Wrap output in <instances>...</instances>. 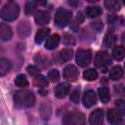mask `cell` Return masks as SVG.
<instances>
[{
  "label": "cell",
  "instance_id": "cell-25",
  "mask_svg": "<svg viewBox=\"0 0 125 125\" xmlns=\"http://www.w3.org/2000/svg\"><path fill=\"white\" fill-rule=\"evenodd\" d=\"M83 76H84V79L88 81H94L98 78V72L93 68H89L83 72Z\"/></svg>",
  "mask_w": 125,
  "mask_h": 125
},
{
  "label": "cell",
  "instance_id": "cell-38",
  "mask_svg": "<svg viewBox=\"0 0 125 125\" xmlns=\"http://www.w3.org/2000/svg\"><path fill=\"white\" fill-rule=\"evenodd\" d=\"M123 4H124V5H125V1H123Z\"/></svg>",
  "mask_w": 125,
  "mask_h": 125
},
{
  "label": "cell",
  "instance_id": "cell-35",
  "mask_svg": "<svg viewBox=\"0 0 125 125\" xmlns=\"http://www.w3.org/2000/svg\"><path fill=\"white\" fill-rule=\"evenodd\" d=\"M70 100L74 104H77L79 102V89H75L70 94Z\"/></svg>",
  "mask_w": 125,
  "mask_h": 125
},
{
  "label": "cell",
  "instance_id": "cell-21",
  "mask_svg": "<svg viewBox=\"0 0 125 125\" xmlns=\"http://www.w3.org/2000/svg\"><path fill=\"white\" fill-rule=\"evenodd\" d=\"M98 94H99L100 100H101L104 104H106V103L109 102V100H110V95H109V91H108L107 87H105V86L100 87L99 90H98Z\"/></svg>",
  "mask_w": 125,
  "mask_h": 125
},
{
  "label": "cell",
  "instance_id": "cell-29",
  "mask_svg": "<svg viewBox=\"0 0 125 125\" xmlns=\"http://www.w3.org/2000/svg\"><path fill=\"white\" fill-rule=\"evenodd\" d=\"M36 6H37V2H35V1H27L25 3V6H24L25 14L26 15H31L35 11Z\"/></svg>",
  "mask_w": 125,
  "mask_h": 125
},
{
  "label": "cell",
  "instance_id": "cell-33",
  "mask_svg": "<svg viewBox=\"0 0 125 125\" xmlns=\"http://www.w3.org/2000/svg\"><path fill=\"white\" fill-rule=\"evenodd\" d=\"M113 91H114L115 95H118V96H125V87H124L122 84L114 85Z\"/></svg>",
  "mask_w": 125,
  "mask_h": 125
},
{
  "label": "cell",
  "instance_id": "cell-4",
  "mask_svg": "<svg viewBox=\"0 0 125 125\" xmlns=\"http://www.w3.org/2000/svg\"><path fill=\"white\" fill-rule=\"evenodd\" d=\"M72 13L69 10L60 8L57 10L55 15V24L59 27H64L71 20Z\"/></svg>",
  "mask_w": 125,
  "mask_h": 125
},
{
  "label": "cell",
  "instance_id": "cell-15",
  "mask_svg": "<svg viewBox=\"0 0 125 125\" xmlns=\"http://www.w3.org/2000/svg\"><path fill=\"white\" fill-rule=\"evenodd\" d=\"M18 32H19V35L21 38L27 37L29 35V33H30V24H29V22L27 21H21L19 23Z\"/></svg>",
  "mask_w": 125,
  "mask_h": 125
},
{
  "label": "cell",
  "instance_id": "cell-31",
  "mask_svg": "<svg viewBox=\"0 0 125 125\" xmlns=\"http://www.w3.org/2000/svg\"><path fill=\"white\" fill-rule=\"evenodd\" d=\"M48 77H49L50 81H52V82L59 81V79H60V72H59V70L58 69H52V70H50L49 73H48Z\"/></svg>",
  "mask_w": 125,
  "mask_h": 125
},
{
  "label": "cell",
  "instance_id": "cell-10",
  "mask_svg": "<svg viewBox=\"0 0 125 125\" xmlns=\"http://www.w3.org/2000/svg\"><path fill=\"white\" fill-rule=\"evenodd\" d=\"M83 105L85 107H91L97 103V96L93 90H87L83 95Z\"/></svg>",
  "mask_w": 125,
  "mask_h": 125
},
{
  "label": "cell",
  "instance_id": "cell-24",
  "mask_svg": "<svg viewBox=\"0 0 125 125\" xmlns=\"http://www.w3.org/2000/svg\"><path fill=\"white\" fill-rule=\"evenodd\" d=\"M112 57L116 61H121L125 57V48L123 46H116L112 50Z\"/></svg>",
  "mask_w": 125,
  "mask_h": 125
},
{
  "label": "cell",
  "instance_id": "cell-39",
  "mask_svg": "<svg viewBox=\"0 0 125 125\" xmlns=\"http://www.w3.org/2000/svg\"><path fill=\"white\" fill-rule=\"evenodd\" d=\"M124 65H125V64H124Z\"/></svg>",
  "mask_w": 125,
  "mask_h": 125
},
{
  "label": "cell",
  "instance_id": "cell-28",
  "mask_svg": "<svg viewBox=\"0 0 125 125\" xmlns=\"http://www.w3.org/2000/svg\"><path fill=\"white\" fill-rule=\"evenodd\" d=\"M34 61L40 67H46L48 65V60L46 57H44L42 54H36L34 57Z\"/></svg>",
  "mask_w": 125,
  "mask_h": 125
},
{
  "label": "cell",
  "instance_id": "cell-36",
  "mask_svg": "<svg viewBox=\"0 0 125 125\" xmlns=\"http://www.w3.org/2000/svg\"><path fill=\"white\" fill-rule=\"evenodd\" d=\"M26 69H27V72L32 76H37L39 74V68L36 67L35 65H28Z\"/></svg>",
  "mask_w": 125,
  "mask_h": 125
},
{
  "label": "cell",
  "instance_id": "cell-22",
  "mask_svg": "<svg viewBox=\"0 0 125 125\" xmlns=\"http://www.w3.org/2000/svg\"><path fill=\"white\" fill-rule=\"evenodd\" d=\"M85 13L88 18H97L102 14V9L99 6H89L86 8Z\"/></svg>",
  "mask_w": 125,
  "mask_h": 125
},
{
  "label": "cell",
  "instance_id": "cell-30",
  "mask_svg": "<svg viewBox=\"0 0 125 125\" xmlns=\"http://www.w3.org/2000/svg\"><path fill=\"white\" fill-rule=\"evenodd\" d=\"M115 109L121 115H125V101H123V100H116L115 101Z\"/></svg>",
  "mask_w": 125,
  "mask_h": 125
},
{
  "label": "cell",
  "instance_id": "cell-20",
  "mask_svg": "<svg viewBox=\"0 0 125 125\" xmlns=\"http://www.w3.org/2000/svg\"><path fill=\"white\" fill-rule=\"evenodd\" d=\"M49 33H50V29L47 28V27H44V28L39 29L36 32V34H35V42L37 44L42 43L47 38V36L49 35Z\"/></svg>",
  "mask_w": 125,
  "mask_h": 125
},
{
  "label": "cell",
  "instance_id": "cell-37",
  "mask_svg": "<svg viewBox=\"0 0 125 125\" xmlns=\"http://www.w3.org/2000/svg\"><path fill=\"white\" fill-rule=\"evenodd\" d=\"M77 21H78V22H82L84 21V17H83V15H82L81 12H79L77 14Z\"/></svg>",
  "mask_w": 125,
  "mask_h": 125
},
{
  "label": "cell",
  "instance_id": "cell-13",
  "mask_svg": "<svg viewBox=\"0 0 125 125\" xmlns=\"http://www.w3.org/2000/svg\"><path fill=\"white\" fill-rule=\"evenodd\" d=\"M13 32L11 27L6 23H0V39L2 42L8 41L12 38Z\"/></svg>",
  "mask_w": 125,
  "mask_h": 125
},
{
  "label": "cell",
  "instance_id": "cell-34",
  "mask_svg": "<svg viewBox=\"0 0 125 125\" xmlns=\"http://www.w3.org/2000/svg\"><path fill=\"white\" fill-rule=\"evenodd\" d=\"M91 27H92L96 32H100V31L103 29L104 25H103V22H102V21H94V22L91 23Z\"/></svg>",
  "mask_w": 125,
  "mask_h": 125
},
{
  "label": "cell",
  "instance_id": "cell-16",
  "mask_svg": "<svg viewBox=\"0 0 125 125\" xmlns=\"http://www.w3.org/2000/svg\"><path fill=\"white\" fill-rule=\"evenodd\" d=\"M60 35L59 34H53V35H51L48 39H47V41H46V44H45V47H46V49H48V50H54V49H56L58 46H59V44H60Z\"/></svg>",
  "mask_w": 125,
  "mask_h": 125
},
{
  "label": "cell",
  "instance_id": "cell-14",
  "mask_svg": "<svg viewBox=\"0 0 125 125\" xmlns=\"http://www.w3.org/2000/svg\"><path fill=\"white\" fill-rule=\"evenodd\" d=\"M69 89H70V86L67 83H60L55 89V95L57 98L62 99L68 94Z\"/></svg>",
  "mask_w": 125,
  "mask_h": 125
},
{
  "label": "cell",
  "instance_id": "cell-32",
  "mask_svg": "<svg viewBox=\"0 0 125 125\" xmlns=\"http://www.w3.org/2000/svg\"><path fill=\"white\" fill-rule=\"evenodd\" d=\"M62 42H63L64 45H67V46L74 45V43H75L73 36L70 35V34H64V35L62 36Z\"/></svg>",
  "mask_w": 125,
  "mask_h": 125
},
{
  "label": "cell",
  "instance_id": "cell-12",
  "mask_svg": "<svg viewBox=\"0 0 125 125\" xmlns=\"http://www.w3.org/2000/svg\"><path fill=\"white\" fill-rule=\"evenodd\" d=\"M122 115L116 109H109L107 112V119L111 125H120L122 121Z\"/></svg>",
  "mask_w": 125,
  "mask_h": 125
},
{
  "label": "cell",
  "instance_id": "cell-6",
  "mask_svg": "<svg viewBox=\"0 0 125 125\" xmlns=\"http://www.w3.org/2000/svg\"><path fill=\"white\" fill-rule=\"evenodd\" d=\"M92 52L89 49H78L76 52V62L84 67L91 62Z\"/></svg>",
  "mask_w": 125,
  "mask_h": 125
},
{
  "label": "cell",
  "instance_id": "cell-5",
  "mask_svg": "<svg viewBox=\"0 0 125 125\" xmlns=\"http://www.w3.org/2000/svg\"><path fill=\"white\" fill-rule=\"evenodd\" d=\"M111 58L108 55V53L104 52V51H100L97 53L96 57H95V65L97 67L103 68L104 69V71H105L106 67L111 64Z\"/></svg>",
  "mask_w": 125,
  "mask_h": 125
},
{
  "label": "cell",
  "instance_id": "cell-9",
  "mask_svg": "<svg viewBox=\"0 0 125 125\" xmlns=\"http://www.w3.org/2000/svg\"><path fill=\"white\" fill-rule=\"evenodd\" d=\"M104 121V110L101 108H97L91 112L89 116L90 125H102Z\"/></svg>",
  "mask_w": 125,
  "mask_h": 125
},
{
  "label": "cell",
  "instance_id": "cell-26",
  "mask_svg": "<svg viewBox=\"0 0 125 125\" xmlns=\"http://www.w3.org/2000/svg\"><path fill=\"white\" fill-rule=\"evenodd\" d=\"M15 83L18 87H21V88H26L28 86V81L25 75L23 74H19L15 79Z\"/></svg>",
  "mask_w": 125,
  "mask_h": 125
},
{
  "label": "cell",
  "instance_id": "cell-27",
  "mask_svg": "<svg viewBox=\"0 0 125 125\" xmlns=\"http://www.w3.org/2000/svg\"><path fill=\"white\" fill-rule=\"evenodd\" d=\"M34 85L37 87H40V88H44L48 85V80L44 75L38 74L34 78Z\"/></svg>",
  "mask_w": 125,
  "mask_h": 125
},
{
  "label": "cell",
  "instance_id": "cell-11",
  "mask_svg": "<svg viewBox=\"0 0 125 125\" xmlns=\"http://www.w3.org/2000/svg\"><path fill=\"white\" fill-rule=\"evenodd\" d=\"M50 19H51V16L48 12L46 11H38L35 16H34V21L37 24H40V25H45L47 24L49 21H50Z\"/></svg>",
  "mask_w": 125,
  "mask_h": 125
},
{
  "label": "cell",
  "instance_id": "cell-19",
  "mask_svg": "<svg viewBox=\"0 0 125 125\" xmlns=\"http://www.w3.org/2000/svg\"><path fill=\"white\" fill-rule=\"evenodd\" d=\"M123 74H124V71L122 67L119 65H115L109 71V78L111 80H119L123 76Z\"/></svg>",
  "mask_w": 125,
  "mask_h": 125
},
{
  "label": "cell",
  "instance_id": "cell-8",
  "mask_svg": "<svg viewBox=\"0 0 125 125\" xmlns=\"http://www.w3.org/2000/svg\"><path fill=\"white\" fill-rule=\"evenodd\" d=\"M72 57H73V51H72V49L66 48V49H63V50L60 51L57 54L55 60H56V62L58 63H63V62H66L70 61L72 59Z\"/></svg>",
  "mask_w": 125,
  "mask_h": 125
},
{
  "label": "cell",
  "instance_id": "cell-18",
  "mask_svg": "<svg viewBox=\"0 0 125 125\" xmlns=\"http://www.w3.org/2000/svg\"><path fill=\"white\" fill-rule=\"evenodd\" d=\"M116 42V35L112 30H108L104 37V44L106 47H112Z\"/></svg>",
  "mask_w": 125,
  "mask_h": 125
},
{
  "label": "cell",
  "instance_id": "cell-7",
  "mask_svg": "<svg viewBox=\"0 0 125 125\" xmlns=\"http://www.w3.org/2000/svg\"><path fill=\"white\" fill-rule=\"evenodd\" d=\"M62 75H63V78H65L66 80L70 82H74L78 78L79 71L76 68V66H74L73 64H68L63 68Z\"/></svg>",
  "mask_w": 125,
  "mask_h": 125
},
{
  "label": "cell",
  "instance_id": "cell-2",
  "mask_svg": "<svg viewBox=\"0 0 125 125\" xmlns=\"http://www.w3.org/2000/svg\"><path fill=\"white\" fill-rule=\"evenodd\" d=\"M20 14V6L14 1H9L1 9V18L6 21H13L18 19Z\"/></svg>",
  "mask_w": 125,
  "mask_h": 125
},
{
  "label": "cell",
  "instance_id": "cell-3",
  "mask_svg": "<svg viewBox=\"0 0 125 125\" xmlns=\"http://www.w3.org/2000/svg\"><path fill=\"white\" fill-rule=\"evenodd\" d=\"M62 125H85V116L80 111H69L62 117Z\"/></svg>",
  "mask_w": 125,
  "mask_h": 125
},
{
  "label": "cell",
  "instance_id": "cell-1",
  "mask_svg": "<svg viewBox=\"0 0 125 125\" xmlns=\"http://www.w3.org/2000/svg\"><path fill=\"white\" fill-rule=\"evenodd\" d=\"M14 102L18 107H30L34 104L35 97L30 91L20 90L14 94Z\"/></svg>",
  "mask_w": 125,
  "mask_h": 125
},
{
  "label": "cell",
  "instance_id": "cell-17",
  "mask_svg": "<svg viewBox=\"0 0 125 125\" xmlns=\"http://www.w3.org/2000/svg\"><path fill=\"white\" fill-rule=\"evenodd\" d=\"M12 68V62L5 58L0 59V75L4 76L6 75Z\"/></svg>",
  "mask_w": 125,
  "mask_h": 125
},
{
  "label": "cell",
  "instance_id": "cell-23",
  "mask_svg": "<svg viewBox=\"0 0 125 125\" xmlns=\"http://www.w3.org/2000/svg\"><path fill=\"white\" fill-rule=\"evenodd\" d=\"M104 6L110 12H117L121 8L120 3L117 0H106L104 1Z\"/></svg>",
  "mask_w": 125,
  "mask_h": 125
}]
</instances>
